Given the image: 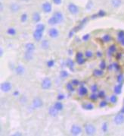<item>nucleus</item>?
<instances>
[{
  "label": "nucleus",
  "mask_w": 124,
  "mask_h": 136,
  "mask_svg": "<svg viewBox=\"0 0 124 136\" xmlns=\"http://www.w3.org/2000/svg\"><path fill=\"white\" fill-rule=\"evenodd\" d=\"M101 40L104 43H109L112 40V37L109 34H105L101 37Z\"/></svg>",
  "instance_id": "28"
},
{
  "label": "nucleus",
  "mask_w": 124,
  "mask_h": 136,
  "mask_svg": "<svg viewBox=\"0 0 124 136\" xmlns=\"http://www.w3.org/2000/svg\"><path fill=\"white\" fill-rule=\"evenodd\" d=\"M15 72L18 75H23L25 73V68L23 65H19L15 68Z\"/></svg>",
  "instance_id": "13"
},
{
  "label": "nucleus",
  "mask_w": 124,
  "mask_h": 136,
  "mask_svg": "<svg viewBox=\"0 0 124 136\" xmlns=\"http://www.w3.org/2000/svg\"><path fill=\"white\" fill-rule=\"evenodd\" d=\"M107 106V102L106 100H102L99 103V107L101 108H104V107H105Z\"/></svg>",
  "instance_id": "46"
},
{
  "label": "nucleus",
  "mask_w": 124,
  "mask_h": 136,
  "mask_svg": "<svg viewBox=\"0 0 124 136\" xmlns=\"http://www.w3.org/2000/svg\"><path fill=\"white\" fill-rule=\"evenodd\" d=\"M99 67H100V69H102V70H105V69H106L107 65H106V63H105V60H102V61L100 63Z\"/></svg>",
  "instance_id": "42"
},
{
  "label": "nucleus",
  "mask_w": 124,
  "mask_h": 136,
  "mask_svg": "<svg viewBox=\"0 0 124 136\" xmlns=\"http://www.w3.org/2000/svg\"><path fill=\"white\" fill-rule=\"evenodd\" d=\"M98 98L104 99L106 97V94H105V92L104 91H99L98 92Z\"/></svg>",
  "instance_id": "36"
},
{
  "label": "nucleus",
  "mask_w": 124,
  "mask_h": 136,
  "mask_svg": "<svg viewBox=\"0 0 124 136\" xmlns=\"http://www.w3.org/2000/svg\"><path fill=\"white\" fill-rule=\"evenodd\" d=\"M13 94H14V96H15V97H18V96H19V94H20V93H19V91H16L13 93Z\"/></svg>",
  "instance_id": "57"
},
{
  "label": "nucleus",
  "mask_w": 124,
  "mask_h": 136,
  "mask_svg": "<svg viewBox=\"0 0 124 136\" xmlns=\"http://www.w3.org/2000/svg\"><path fill=\"white\" fill-rule=\"evenodd\" d=\"M89 37H90V34H85V35L82 36V40L83 41H87V40H89Z\"/></svg>",
  "instance_id": "50"
},
{
  "label": "nucleus",
  "mask_w": 124,
  "mask_h": 136,
  "mask_svg": "<svg viewBox=\"0 0 124 136\" xmlns=\"http://www.w3.org/2000/svg\"><path fill=\"white\" fill-rule=\"evenodd\" d=\"M93 75L95 76V77H101L104 75V72L102 69H95L93 71Z\"/></svg>",
  "instance_id": "29"
},
{
  "label": "nucleus",
  "mask_w": 124,
  "mask_h": 136,
  "mask_svg": "<svg viewBox=\"0 0 124 136\" xmlns=\"http://www.w3.org/2000/svg\"><path fill=\"white\" fill-rule=\"evenodd\" d=\"M85 132H86V134L87 135H93L95 134V132H96V128L95 127V126H93L92 124L91 123H86L85 125Z\"/></svg>",
  "instance_id": "1"
},
{
  "label": "nucleus",
  "mask_w": 124,
  "mask_h": 136,
  "mask_svg": "<svg viewBox=\"0 0 124 136\" xmlns=\"http://www.w3.org/2000/svg\"><path fill=\"white\" fill-rule=\"evenodd\" d=\"M68 11H69V12L71 13V15H77L79 12H80V9L78 8V6L77 5H75L74 3H69V5H68Z\"/></svg>",
  "instance_id": "4"
},
{
  "label": "nucleus",
  "mask_w": 124,
  "mask_h": 136,
  "mask_svg": "<svg viewBox=\"0 0 124 136\" xmlns=\"http://www.w3.org/2000/svg\"><path fill=\"white\" fill-rule=\"evenodd\" d=\"M92 8V2L91 1H89V2H88V4H87L86 9H88V10H90Z\"/></svg>",
  "instance_id": "53"
},
{
  "label": "nucleus",
  "mask_w": 124,
  "mask_h": 136,
  "mask_svg": "<svg viewBox=\"0 0 124 136\" xmlns=\"http://www.w3.org/2000/svg\"><path fill=\"white\" fill-rule=\"evenodd\" d=\"M27 18H28V16H27V13H23L20 16V21L24 23L27 21Z\"/></svg>",
  "instance_id": "38"
},
{
  "label": "nucleus",
  "mask_w": 124,
  "mask_h": 136,
  "mask_svg": "<svg viewBox=\"0 0 124 136\" xmlns=\"http://www.w3.org/2000/svg\"><path fill=\"white\" fill-rule=\"evenodd\" d=\"M27 102V97H25V96H22L20 98V103H21V104H26Z\"/></svg>",
  "instance_id": "43"
},
{
  "label": "nucleus",
  "mask_w": 124,
  "mask_h": 136,
  "mask_svg": "<svg viewBox=\"0 0 124 136\" xmlns=\"http://www.w3.org/2000/svg\"><path fill=\"white\" fill-rule=\"evenodd\" d=\"M82 107L86 110H92L94 109V105L91 103H86L82 104Z\"/></svg>",
  "instance_id": "26"
},
{
  "label": "nucleus",
  "mask_w": 124,
  "mask_h": 136,
  "mask_svg": "<svg viewBox=\"0 0 124 136\" xmlns=\"http://www.w3.org/2000/svg\"><path fill=\"white\" fill-rule=\"evenodd\" d=\"M110 102L111 103H116V102H117V97L116 96V95H112V96H111V97H110Z\"/></svg>",
  "instance_id": "41"
},
{
  "label": "nucleus",
  "mask_w": 124,
  "mask_h": 136,
  "mask_svg": "<svg viewBox=\"0 0 124 136\" xmlns=\"http://www.w3.org/2000/svg\"><path fill=\"white\" fill-rule=\"evenodd\" d=\"M113 69H114V67H113V64H112V65H110L108 66V70L111 71V70H113Z\"/></svg>",
  "instance_id": "58"
},
{
  "label": "nucleus",
  "mask_w": 124,
  "mask_h": 136,
  "mask_svg": "<svg viewBox=\"0 0 124 136\" xmlns=\"http://www.w3.org/2000/svg\"><path fill=\"white\" fill-rule=\"evenodd\" d=\"M48 34H49V36H50L51 38H53V39L57 38L58 36V35H59V32H58V29H56L54 27H52V28L49 29Z\"/></svg>",
  "instance_id": "10"
},
{
  "label": "nucleus",
  "mask_w": 124,
  "mask_h": 136,
  "mask_svg": "<svg viewBox=\"0 0 124 136\" xmlns=\"http://www.w3.org/2000/svg\"><path fill=\"white\" fill-rule=\"evenodd\" d=\"M24 59L26 61H27V62L31 61L33 59V53L29 52V51H26L24 53Z\"/></svg>",
  "instance_id": "19"
},
{
  "label": "nucleus",
  "mask_w": 124,
  "mask_h": 136,
  "mask_svg": "<svg viewBox=\"0 0 124 136\" xmlns=\"http://www.w3.org/2000/svg\"><path fill=\"white\" fill-rule=\"evenodd\" d=\"M52 2H53L55 4V5H61L62 3V0H52Z\"/></svg>",
  "instance_id": "54"
},
{
  "label": "nucleus",
  "mask_w": 124,
  "mask_h": 136,
  "mask_svg": "<svg viewBox=\"0 0 124 136\" xmlns=\"http://www.w3.org/2000/svg\"><path fill=\"white\" fill-rule=\"evenodd\" d=\"M32 105H33V107L34 109H39V108H41L43 106V100L40 98V97H35L33 102H32Z\"/></svg>",
  "instance_id": "5"
},
{
  "label": "nucleus",
  "mask_w": 124,
  "mask_h": 136,
  "mask_svg": "<svg viewBox=\"0 0 124 136\" xmlns=\"http://www.w3.org/2000/svg\"><path fill=\"white\" fill-rule=\"evenodd\" d=\"M123 79H124V76L122 73L119 74V75H117V77H116V81H117L118 83H123Z\"/></svg>",
  "instance_id": "37"
},
{
  "label": "nucleus",
  "mask_w": 124,
  "mask_h": 136,
  "mask_svg": "<svg viewBox=\"0 0 124 136\" xmlns=\"http://www.w3.org/2000/svg\"><path fill=\"white\" fill-rule=\"evenodd\" d=\"M35 45L33 44V43H28L25 45V49H26V51H29V52H32L33 53L34 50H35Z\"/></svg>",
  "instance_id": "21"
},
{
  "label": "nucleus",
  "mask_w": 124,
  "mask_h": 136,
  "mask_svg": "<svg viewBox=\"0 0 124 136\" xmlns=\"http://www.w3.org/2000/svg\"><path fill=\"white\" fill-rule=\"evenodd\" d=\"M48 23H49V24H51V25H55V24H58L57 19L54 18L53 15L48 20Z\"/></svg>",
  "instance_id": "30"
},
{
  "label": "nucleus",
  "mask_w": 124,
  "mask_h": 136,
  "mask_svg": "<svg viewBox=\"0 0 124 136\" xmlns=\"http://www.w3.org/2000/svg\"><path fill=\"white\" fill-rule=\"evenodd\" d=\"M60 76L62 78H67L69 76V73L65 70H62L60 72Z\"/></svg>",
  "instance_id": "34"
},
{
  "label": "nucleus",
  "mask_w": 124,
  "mask_h": 136,
  "mask_svg": "<svg viewBox=\"0 0 124 136\" xmlns=\"http://www.w3.org/2000/svg\"><path fill=\"white\" fill-rule=\"evenodd\" d=\"M7 34L10 36H15L16 34V30L13 27H9L7 30Z\"/></svg>",
  "instance_id": "32"
},
{
  "label": "nucleus",
  "mask_w": 124,
  "mask_h": 136,
  "mask_svg": "<svg viewBox=\"0 0 124 136\" xmlns=\"http://www.w3.org/2000/svg\"><path fill=\"white\" fill-rule=\"evenodd\" d=\"M54 107L55 108V109H57V110H58V111H62L63 109H64V105H63V103H61V101H58V102H55L54 103Z\"/></svg>",
  "instance_id": "23"
},
{
  "label": "nucleus",
  "mask_w": 124,
  "mask_h": 136,
  "mask_svg": "<svg viewBox=\"0 0 124 136\" xmlns=\"http://www.w3.org/2000/svg\"><path fill=\"white\" fill-rule=\"evenodd\" d=\"M52 82L49 78H45L42 81L41 88L43 90H49L52 88Z\"/></svg>",
  "instance_id": "2"
},
{
  "label": "nucleus",
  "mask_w": 124,
  "mask_h": 136,
  "mask_svg": "<svg viewBox=\"0 0 124 136\" xmlns=\"http://www.w3.org/2000/svg\"><path fill=\"white\" fill-rule=\"evenodd\" d=\"M11 88H12V85L9 82H3L1 84V90H2V92H4V93H8V92H9V91L11 90Z\"/></svg>",
  "instance_id": "6"
},
{
  "label": "nucleus",
  "mask_w": 124,
  "mask_h": 136,
  "mask_svg": "<svg viewBox=\"0 0 124 136\" xmlns=\"http://www.w3.org/2000/svg\"><path fill=\"white\" fill-rule=\"evenodd\" d=\"M66 88H67V91H70V92H73V91H75V89H74V85H73L71 82H68V83L66 84Z\"/></svg>",
  "instance_id": "31"
},
{
  "label": "nucleus",
  "mask_w": 124,
  "mask_h": 136,
  "mask_svg": "<svg viewBox=\"0 0 124 136\" xmlns=\"http://www.w3.org/2000/svg\"><path fill=\"white\" fill-rule=\"evenodd\" d=\"M78 94H80V96H82V97L86 96L88 94V89L84 85L83 86H80V88L78 89Z\"/></svg>",
  "instance_id": "18"
},
{
  "label": "nucleus",
  "mask_w": 124,
  "mask_h": 136,
  "mask_svg": "<svg viewBox=\"0 0 124 136\" xmlns=\"http://www.w3.org/2000/svg\"><path fill=\"white\" fill-rule=\"evenodd\" d=\"M121 57H122V53H116V59H117V60H119V59H121Z\"/></svg>",
  "instance_id": "55"
},
{
  "label": "nucleus",
  "mask_w": 124,
  "mask_h": 136,
  "mask_svg": "<svg viewBox=\"0 0 124 136\" xmlns=\"http://www.w3.org/2000/svg\"><path fill=\"white\" fill-rule=\"evenodd\" d=\"M32 18H33V21L36 24L39 23L41 21V15L39 12H34Z\"/></svg>",
  "instance_id": "25"
},
{
  "label": "nucleus",
  "mask_w": 124,
  "mask_h": 136,
  "mask_svg": "<svg viewBox=\"0 0 124 136\" xmlns=\"http://www.w3.org/2000/svg\"><path fill=\"white\" fill-rule=\"evenodd\" d=\"M106 15V12L103 10H100L98 13V16L100 17V18H102V17H105Z\"/></svg>",
  "instance_id": "48"
},
{
  "label": "nucleus",
  "mask_w": 124,
  "mask_h": 136,
  "mask_svg": "<svg viewBox=\"0 0 124 136\" xmlns=\"http://www.w3.org/2000/svg\"><path fill=\"white\" fill-rule=\"evenodd\" d=\"M9 9L12 13H17L20 10V5L17 2H11L9 5Z\"/></svg>",
  "instance_id": "9"
},
{
  "label": "nucleus",
  "mask_w": 124,
  "mask_h": 136,
  "mask_svg": "<svg viewBox=\"0 0 124 136\" xmlns=\"http://www.w3.org/2000/svg\"><path fill=\"white\" fill-rule=\"evenodd\" d=\"M49 41L48 40H43L42 41H41V48L43 49V50H48L49 48Z\"/></svg>",
  "instance_id": "22"
},
{
  "label": "nucleus",
  "mask_w": 124,
  "mask_h": 136,
  "mask_svg": "<svg viewBox=\"0 0 124 136\" xmlns=\"http://www.w3.org/2000/svg\"><path fill=\"white\" fill-rule=\"evenodd\" d=\"M122 89H123V84L122 83H119L118 84H116L114 88V92L116 95H119L122 93Z\"/></svg>",
  "instance_id": "14"
},
{
  "label": "nucleus",
  "mask_w": 124,
  "mask_h": 136,
  "mask_svg": "<svg viewBox=\"0 0 124 136\" xmlns=\"http://www.w3.org/2000/svg\"><path fill=\"white\" fill-rule=\"evenodd\" d=\"M85 55H86V57H87V58H92V57L93 56V53H92L91 50H87V51H86V53H85Z\"/></svg>",
  "instance_id": "47"
},
{
  "label": "nucleus",
  "mask_w": 124,
  "mask_h": 136,
  "mask_svg": "<svg viewBox=\"0 0 124 136\" xmlns=\"http://www.w3.org/2000/svg\"><path fill=\"white\" fill-rule=\"evenodd\" d=\"M14 135H21L20 132H16V134H14Z\"/></svg>",
  "instance_id": "61"
},
{
  "label": "nucleus",
  "mask_w": 124,
  "mask_h": 136,
  "mask_svg": "<svg viewBox=\"0 0 124 136\" xmlns=\"http://www.w3.org/2000/svg\"><path fill=\"white\" fill-rule=\"evenodd\" d=\"M42 9H43L44 13H46V14L50 13L52 10V4L49 2H45L42 5Z\"/></svg>",
  "instance_id": "8"
},
{
  "label": "nucleus",
  "mask_w": 124,
  "mask_h": 136,
  "mask_svg": "<svg viewBox=\"0 0 124 136\" xmlns=\"http://www.w3.org/2000/svg\"><path fill=\"white\" fill-rule=\"evenodd\" d=\"M114 123L116 125H122L123 123H124V114L123 113H119L116 116L114 119Z\"/></svg>",
  "instance_id": "7"
},
{
  "label": "nucleus",
  "mask_w": 124,
  "mask_h": 136,
  "mask_svg": "<svg viewBox=\"0 0 124 136\" xmlns=\"http://www.w3.org/2000/svg\"><path fill=\"white\" fill-rule=\"evenodd\" d=\"M57 98H58V100L61 101V100H63L65 98V96H64V94H59L58 95Z\"/></svg>",
  "instance_id": "51"
},
{
  "label": "nucleus",
  "mask_w": 124,
  "mask_h": 136,
  "mask_svg": "<svg viewBox=\"0 0 124 136\" xmlns=\"http://www.w3.org/2000/svg\"><path fill=\"white\" fill-rule=\"evenodd\" d=\"M102 55H103V54H102V53H101V52H100V51H97V52H96V56H97V57H98V58H101Z\"/></svg>",
  "instance_id": "56"
},
{
  "label": "nucleus",
  "mask_w": 124,
  "mask_h": 136,
  "mask_svg": "<svg viewBox=\"0 0 124 136\" xmlns=\"http://www.w3.org/2000/svg\"><path fill=\"white\" fill-rule=\"evenodd\" d=\"M101 130H102V132H105V133L107 132V130H108V125H107V122H104V123L102 124V126H101Z\"/></svg>",
  "instance_id": "39"
},
{
  "label": "nucleus",
  "mask_w": 124,
  "mask_h": 136,
  "mask_svg": "<svg viewBox=\"0 0 124 136\" xmlns=\"http://www.w3.org/2000/svg\"><path fill=\"white\" fill-rule=\"evenodd\" d=\"M71 82L74 86H78V85H80V84H81V82L77 79H73V80H71Z\"/></svg>",
  "instance_id": "49"
},
{
  "label": "nucleus",
  "mask_w": 124,
  "mask_h": 136,
  "mask_svg": "<svg viewBox=\"0 0 124 136\" xmlns=\"http://www.w3.org/2000/svg\"><path fill=\"white\" fill-rule=\"evenodd\" d=\"M89 98L91 100H93V101H95L98 100V96L97 93H92V94H90L89 97Z\"/></svg>",
  "instance_id": "35"
},
{
  "label": "nucleus",
  "mask_w": 124,
  "mask_h": 136,
  "mask_svg": "<svg viewBox=\"0 0 124 136\" xmlns=\"http://www.w3.org/2000/svg\"><path fill=\"white\" fill-rule=\"evenodd\" d=\"M21 1H23V2H28V1H30V0H21Z\"/></svg>",
  "instance_id": "63"
},
{
  "label": "nucleus",
  "mask_w": 124,
  "mask_h": 136,
  "mask_svg": "<svg viewBox=\"0 0 124 136\" xmlns=\"http://www.w3.org/2000/svg\"><path fill=\"white\" fill-rule=\"evenodd\" d=\"M90 90L92 91V93H98V87L96 84H94L92 85H91L90 87Z\"/></svg>",
  "instance_id": "33"
},
{
  "label": "nucleus",
  "mask_w": 124,
  "mask_h": 136,
  "mask_svg": "<svg viewBox=\"0 0 124 136\" xmlns=\"http://www.w3.org/2000/svg\"><path fill=\"white\" fill-rule=\"evenodd\" d=\"M121 113H123V114H124V107H123V108H122V109H121Z\"/></svg>",
  "instance_id": "62"
},
{
  "label": "nucleus",
  "mask_w": 124,
  "mask_h": 136,
  "mask_svg": "<svg viewBox=\"0 0 124 136\" xmlns=\"http://www.w3.org/2000/svg\"><path fill=\"white\" fill-rule=\"evenodd\" d=\"M45 29V26L43 24H37L35 28L36 30L39 31V32H42V33L44 32Z\"/></svg>",
  "instance_id": "27"
},
{
  "label": "nucleus",
  "mask_w": 124,
  "mask_h": 136,
  "mask_svg": "<svg viewBox=\"0 0 124 136\" xmlns=\"http://www.w3.org/2000/svg\"><path fill=\"white\" fill-rule=\"evenodd\" d=\"M0 55H1V57L3 55V50H2V48H0Z\"/></svg>",
  "instance_id": "60"
},
{
  "label": "nucleus",
  "mask_w": 124,
  "mask_h": 136,
  "mask_svg": "<svg viewBox=\"0 0 124 136\" xmlns=\"http://www.w3.org/2000/svg\"><path fill=\"white\" fill-rule=\"evenodd\" d=\"M116 51V46L114 44L113 45H111L108 47V50H107V54L108 55H112Z\"/></svg>",
  "instance_id": "24"
},
{
  "label": "nucleus",
  "mask_w": 124,
  "mask_h": 136,
  "mask_svg": "<svg viewBox=\"0 0 124 136\" xmlns=\"http://www.w3.org/2000/svg\"><path fill=\"white\" fill-rule=\"evenodd\" d=\"M113 67H114V69L115 70L116 72H119L120 70V65L117 63H113Z\"/></svg>",
  "instance_id": "44"
},
{
  "label": "nucleus",
  "mask_w": 124,
  "mask_h": 136,
  "mask_svg": "<svg viewBox=\"0 0 124 136\" xmlns=\"http://www.w3.org/2000/svg\"><path fill=\"white\" fill-rule=\"evenodd\" d=\"M33 39L35 40L36 41H40L42 39H43V33L42 32H39V31H37L36 30L33 32Z\"/></svg>",
  "instance_id": "12"
},
{
  "label": "nucleus",
  "mask_w": 124,
  "mask_h": 136,
  "mask_svg": "<svg viewBox=\"0 0 124 136\" xmlns=\"http://www.w3.org/2000/svg\"><path fill=\"white\" fill-rule=\"evenodd\" d=\"M117 40H118V42L124 46V31L123 30L119 31L117 34Z\"/></svg>",
  "instance_id": "17"
},
{
  "label": "nucleus",
  "mask_w": 124,
  "mask_h": 136,
  "mask_svg": "<svg viewBox=\"0 0 124 136\" xmlns=\"http://www.w3.org/2000/svg\"><path fill=\"white\" fill-rule=\"evenodd\" d=\"M2 10H3V5H2V3L1 2V3H0V11H2Z\"/></svg>",
  "instance_id": "59"
},
{
  "label": "nucleus",
  "mask_w": 124,
  "mask_h": 136,
  "mask_svg": "<svg viewBox=\"0 0 124 136\" xmlns=\"http://www.w3.org/2000/svg\"><path fill=\"white\" fill-rule=\"evenodd\" d=\"M84 57H83V54L81 53V52H78L77 55H76V59H77V61H78V60H80V59H83Z\"/></svg>",
  "instance_id": "45"
},
{
  "label": "nucleus",
  "mask_w": 124,
  "mask_h": 136,
  "mask_svg": "<svg viewBox=\"0 0 124 136\" xmlns=\"http://www.w3.org/2000/svg\"><path fill=\"white\" fill-rule=\"evenodd\" d=\"M77 63L79 64V65H82V64H84L86 63V59L83 58V59H80V60L77 61Z\"/></svg>",
  "instance_id": "52"
},
{
  "label": "nucleus",
  "mask_w": 124,
  "mask_h": 136,
  "mask_svg": "<svg viewBox=\"0 0 124 136\" xmlns=\"http://www.w3.org/2000/svg\"><path fill=\"white\" fill-rule=\"evenodd\" d=\"M82 127L79 125L74 124L71 126V134L73 135H79L82 133Z\"/></svg>",
  "instance_id": "3"
},
{
  "label": "nucleus",
  "mask_w": 124,
  "mask_h": 136,
  "mask_svg": "<svg viewBox=\"0 0 124 136\" xmlns=\"http://www.w3.org/2000/svg\"><path fill=\"white\" fill-rule=\"evenodd\" d=\"M54 64H55V62H54V60L53 59H50V60H49L48 62H47V67H49V68H52L54 65Z\"/></svg>",
  "instance_id": "40"
},
{
  "label": "nucleus",
  "mask_w": 124,
  "mask_h": 136,
  "mask_svg": "<svg viewBox=\"0 0 124 136\" xmlns=\"http://www.w3.org/2000/svg\"><path fill=\"white\" fill-rule=\"evenodd\" d=\"M58 112H59V111L55 109V108L54 107V106L50 107L49 109V114L51 116H52V117H56V116L58 115Z\"/></svg>",
  "instance_id": "15"
},
{
  "label": "nucleus",
  "mask_w": 124,
  "mask_h": 136,
  "mask_svg": "<svg viewBox=\"0 0 124 136\" xmlns=\"http://www.w3.org/2000/svg\"><path fill=\"white\" fill-rule=\"evenodd\" d=\"M53 16L57 19L58 24L63 22V21H64V15H63V14H62L61 11H55L53 14Z\"/></svg>",
  "instance_id": "11"
},
{
  "label": "nucleus",
  "mask_w": 124,
  "mask_h": 136,
  "mask_svg": "<svg viewBox=\"0 0 124 136\" xmlns=\"http://www.w3.org/2000/svg\"><path fill=\"white\" fill-rule=\"evenodd\" d=\"M66 65L70 69L71 72L74 71V62L71 59H67L66 61Z\"/></svg>",
  "instance_id": "16"
},
{
  "label": "nucleus",
  "mask_w": 124,
  "mask_h": 136,
  "mask_svg": "<svg viewBox=\"0 0 124 136\" xmlns=\"http://www.w3.org/2000/svg\"><path fill=\"white\" fill-rule=\"evenodd\" d=\"M111 5L114 8L116 9V8H119V7L121 6L123 2H122V0H111Z\"/></svg>",
  "instance_id": "20"
}]
</instances>
